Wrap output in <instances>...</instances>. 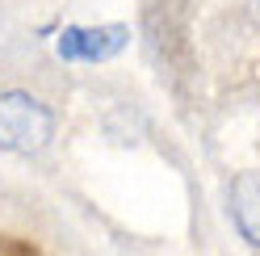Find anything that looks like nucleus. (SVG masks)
Wrapping results in <instances>:
<instances>
[{
  "label": "nucleus",
  "mask_w": 260,
  "mask_h": 256,
  "mask_svg": "<svg viewBox=\"0 0 260 256\" xmlns=\"http://www.w3.org/2000/svg\"><path fill=\"white\" fill-rule=\"evenodd\" d=\"M51 139H55V114H51V105L38 101L34 92H21V88L0 92V147L34 155Z\"/></svg>",
  "instance_id": "obj_1"
},
{
  "label": "nucleus",
  "mask_w": 260,
  "mask_h": 256,
  "mask_svg": "<svg viewBox=\"0 0 260 256\" xmlns=\"http://www.w3.org/2000/svg\"><path fill=\"white\" fill-rule=\"evenodd\" d=\"M231 218L239 235L260 248V172H239L231 181Z\"/></svg>",
  "instance_id": "obj_3"
},
{
  "label": "nucleus",
  "mask_w": 260,
  "mask_h": 256,
  "mask_svg": "<svg viewBox=\"0 0 260 256\" xmlns=\"http://www.w3.org/2000/svg\"><path fill=\"white\" fill-rule=\"evenodd\" d=\"M126 42H130L126 25H72L59 34V55L76 63H101L113 59Z\"/></svg>",
  "instance_id": "obj_2"
}]
</instances>
